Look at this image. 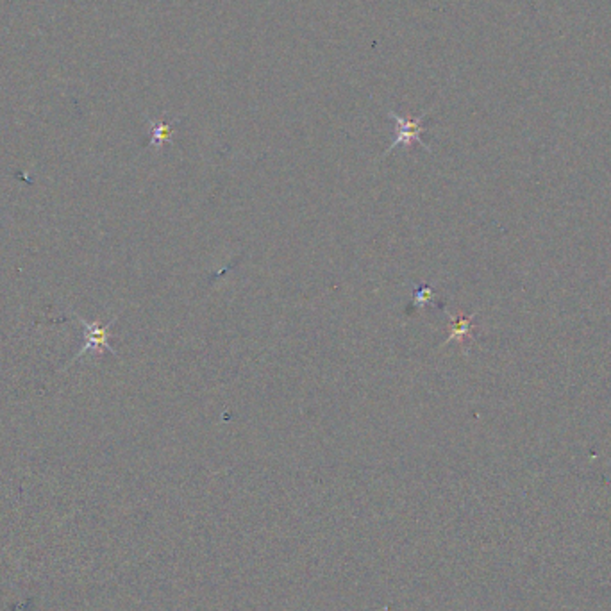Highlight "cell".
<instances>
[{
	"instance_id": "obj_1",
	"label": "cell",
	"mask_w": 611,
	"mask_h": 611,
	"mask_svg": "<svg viewBox=\"0 0 611 611\" xmlns=\"http://www.w3.org/2000/svg\"><path fill=\"white\" fill-rule=\"evenodd\" d=\"M74 317H76L77 322H79L81 326H83L84 331H86V342H84L83 347H81V351L77 352L76 356L72 358L70 363L68 365L76 363L77 360H81L83 356H86L88 352H97V354H99L101 351H108V352H111V354H117V352H115V349L109 345V336H111V333L109 331H111V327H113L115 320H117L118 317H113V319L109 320L108 324H101V322L90 324V322H86L84 319H81V317H77V315H74Z\"/></svg>"
},
{
	"instance_id": "obj_2",
	"label": "cell",
	"mask_w": 611,
	"mask_h": 611,
	"mask_svg": "<svg viewBox=\"0 0 611 611\" xmlns=\"http://www.w3.org/2000/svg\"><path fill=\"white\" fill-rule=\"evenodd\" d=\"M388 117L394 118L395 124H397V138H395V142H392V145L386 149V152L383 154V158H386V156L394 151V149H397L399 145H404L406 149H410L413 143H420V145H422L427 152L431 151V149L427 147V143L422 142V134H424V131H426L424 129V118L427 117V111L426 113L420 115L419 118L401 117V115H397L395 111H388Z\"/></svg>"
},
{
	"instance_id": "obj_3",
	"label": "cell",
	"mask_w": 611,
	"mask_h": 611,
	"mask_svg": "<svg viewBox=\"0 0 611 611\" xmlns=\"http://www.w3.org/2000/svg\"><path fill=\"white\" fill-rule=\"evenodd\" d=\"M445 313L451 320V329H449V338L445 340L444 345H447L449 342H458L460 345H465L467 340L472 338V320L476 315H470V317L458 315V317H454L449 311H445Z\"/></svg>"
},
{
	"instance_id": "obj_5",
	"label": "cell",
	"mask_w": 611,
	"mask_h": 611,
	"mask_svg": "<svg viewBox=\"0 0 611 611\" xmlns=\"http://www.w3.org/2000/svg\"><path fill=\"white\" fill-rule=\"evenodd\" d=\"M433 299H435V290H433L431 286L420 285V286H417V288H415V292H413V304H415V308H424V306L429 304V302H431Z\"/></svg>"
},
{
	"instance_id": "obj_4",
	"label": "cell",
	"mask_w": 611,
	"mask_h": 611,
	"mask_svg": "<svg viewBox=\"0 0 611 611\" xmlns=\"http://www.w3.org/2000/svg\"><path fill=\"white\" fill-rule=\"evenodd\" d=\"M151 126H152V138H151L152 147L160 149V147H163V143L170 142V138H172L174 124H165V122H151Z\"/></svg>"
}]
</instances>
